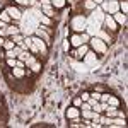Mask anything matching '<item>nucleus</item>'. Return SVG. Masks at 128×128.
<instances>
[{
	"mask_svg": "<svg viewBox=\"0 0 128 128\" xmlns=\"http://www.w3.org/2000/svg\"><path fill=\"white\" fill-rule=\"evenodd\" d=\"M92 2H94L96 5H101V4H102V0H92Z\"/></svg>",
	"mask_w": 128,
	"mask_h": 128,
	"instance_id": "obj_43",
	"label": "nucleus"
},
{
	"mask_svg": "<svg viewBox=\"0 0 128 128\" xmlns=\"http://www.w3.org/2000/svg\"><path fill=\"white\" fill-rule=\"evenodd\" d=\"M80 116L84 120H90L92 116H94V111L89 108V109H80Z\"/></svg>",
	"mask_w": 128,
	"mask_h": 128,
	"instance_id": "obj_20",
	"label": "nucleus"
},
{
	"mask_svg": "<svg viewBox=\"0 0 128 128\" xmlns=\"http://www.w3.org/2000/svg\"><path fill=\"white\" fill-rule=\"evenodd\" d=\"M102 2H108V0H102Z\"/></svg>",
	"mask_w": 128,
	"mask_h": 128,
	"instance_id": "obj_45",
	"label": "nucleus"
},
{
	"mask_svg": "<svg viewBox=\"0 0 128 128\" xmlns=\"http://www.w3.org/2000/svg\"><path fill=\"white\" fill-rule=\"evenodd\" d=\"M14 46H16V43L10 40V38H5V43H4V46H2V48L7 51V50H14Z\"/></svg>",
	"mask_w": 128,
	"mask_h": 128,
	"instance_id": "obj_25",
	"label": "nucleus"
},
{
	"mask_svg": "<svg viewBox=\"0 0 128 128\" xmlns=\"http://www.w3.org/2000/svg\"><path fill=\"white\" fill-rule=\"evenodd\" d=\"M0 20H2V22H7V24L14 22V20H12V17L9 16V12H7V10H2V12H0Z\"/></svg>",
	"mask_w": 128,
	"mask_h": 128,
	"instance_id": "obj_21",
	"label": "nucleus"
},
{
	"mask_svg": "<svg viewBox=\"0 0 128 128\" xmlns=\"http://www.w3.org/2000/svg\"><path fill=\"white\" fill-rule=\"evenodd\" d=\"M79 98L82 99L84 102H86V101H87V99L90 98V92H86V90H84V92H80V96H79Z\"/></svg>",
	"mask_w": 128,
	"mask_h": 128,
	"instance_id": "obj_32",
	"label": "nucleus"
},
{
	"mask_svg": "<svg viewBox=\"0 0 128 128\" xmlns=\"http://www.w3.org/2000/svg\"><path fill=\"white\" fill-rule=\"evenodd\" d=\"M80 40H82V43H89V40H90V36H89L87 32L84 31V32H80Z\"/></svg>",
	"mask_w": 128,
	"mask_h": 128,
	"instance_id": "obj_31",
	"label": "nucleus"
},
{
	"mask_svg": "<svg viewBox=\"0 0 128 128\" xmlns=\"http://www.w3.org/2000/svg\"><path fill=\"white\" fill-rule=\"evenodd\" d=\"M41 10H43V14L48 16V17H53V16H55V9H53L51 5H41Z\"/></svg>",
	"mask_w": 128,
	"mask_h": 128,
	"instance_id": "obj_19",
	"label": "nucleus"
},
{
	"mask_svg": "<svg viewBox=\"0 0 128 128\" xmlns=\"http://www.w3.org/2000/svg\"><path fill=\"white\" fill-rule=\"evenodd\" d=\"M5 65H7V68L17 67V58H5Z\"/></svg>",
	"mask_w": 128,
	"mask_h": 128,
	"instance_id": "obj_29",
	"label": "nucleus"
},
{
	"mask_svg": "<svg viewBox=\"0 0 128 128\" xmlns=\"http://www.w3.org/2000/svg\"><path fill=\"white\" fill-rule=\"evenodd\" d=\"M80 116V109L75 108V106H70L68 109H67V118L68 120H74V118H79Z\"/></svg>",
	"mask_w": 128,
	"mask_h": 128,
	"instance_id": "obj_14",
	"label": "nucleus"
},
{
	"mask_svg": "<svg viewBox=\"0 0 128 128\" xmlns=\"http://www.w3.org/2000/svg\"><path fill=\"white\" fill-rule=\"evenodd\" d=\"M116 113H118V108L109 106V104H108V108L104 109V114H106V116H109V118H114V116H116Z\"/></svg>",
	"mask_w": 128,
	"mask_h": 128,
	"instance_id": "obj_18",
	"label": "nucleus"
},
{
	"mask_svg": "<svg viewBox=\"0 0 128 128\" xmlns=\"http://www.w3.org/2000/svg\"><path fill=\"white\" fill-rule=\"evenodd\" d=\"M74 67H75V70H82V72H84V70H87V67H86V63H82V65H80V63H74Z\"/></svg>",
	"mask_w": 128,
	"mask_h": 128,
	"instance_id": "obj_34",
	"label": "nucleus"
},
{
	"mask_svg": "<svg viewBox=\"0 0 128 128\" xmlns=\"http://www.w3.org/2000/svg\"><path fill=\"white\" fill-rule=\"evenodd\" d=\"M89 50H90V48H89V43H84V44H80L79 48L72 50L70 55H72V58H75V60H82V58H84V55L87 53Z\"/></svg>",
	"mask_w": 128,
	"mask_h": 128,
	"instance_id": "obj_5",
	"label": "nucleus"
},
{
	"mask_svg": "<svg viewBox=\"0 0 128 128\" xmlns=\"http://www.w3.org/2000/svg\"><path fill=\"white\" fill-rule=\"evenodd\" d=\"M89 48L92 50L96 55H102V53H106V50H108V44L104 43L102 40H99L96 36H90V40H89Z\"/></svg>",
	"mask_w": 128,
	"mask_h": 128,
	"instance_id": "obj_2",
	"label": "nucleus"
},
{
	"mask_svg": "<svg viewBox=\"0 0 128 128\" xmlns=\"http://www.w3.org/2000/svg\"><path fill=\"white\" fill-rule=\"evenodd\" d=\"M84 7H86V10H89V12H92V10L96 9L98 5L92 2V0H84Z\"/></svg>",
	"mask_w": 128,
	"mask_h": 128,
	"instance_id": "obj_27",
	"label": "nucleus"
},
{
	"mask_svg": "<svg viewBox=\"0 0 128 128\" xmlns=\"http://www.w3.org/2000/svg\"><path fill=\"white\" fill-rule=\"evenodd\" d=\"M29 68H31V72H32V74H40L41 70H43V63H41L40 60H36V62L31 65Z\"/></svg>",
	"mask_w": 128,
	"mask_h": 128,
	"instance_id": "obj_17",
	"label": "nucleus"
},
{
	"mask_svg": "<svg viewBox=\"0 0 128 128\" xmlns=\"http://www.w3.org/2000/svg\"><path fill=\"white\" fill-rule=\"evenodd\" d=\"M118 5H120V12L128 14V2L126 0H118Z\"/></svg>",
	"mask_w": 128,
	"mask_h": 128,
	"instance_id": "obj_24",
	"label": "nucleus"
},
{
	"mask_svg": "<svg viewBox=\"0 0 128 128\" xmlns=\"http://www.w3.org/2000/svg\"><path fill=\"white\" fill-rule=\"evenodd\" d=\"M102 26H106V29L111 31V32H114V31L118 29V24L114 22V19H113L111 14H106V16H104V22H102Z\"/></svg>",
	"mask_w": 128,
	"mask_h": 128,
	"instance_id": "obj_8",
	"label": "nucleus"
},
{
	"mask_svg": "<svg viewBox=\"0 0 128 128\" xmlns=\"http://www.w3.org/2000/svg\"><path fill=\"white\" fill-rule=\"evenodd\" d=\"M84 63H86V67H92V65L98 63V56H96V53L92 50H89L87 53L84 55Z\"/></svg>",
	"mask_w": 128,
	"mask_h": 128,
	"instance_id": "obj_9",
	"label": "nucleus"
},
{
	"mask_svg": "<svg viewBox=\"0 0 128 128\" xmlns=\"http://www.w3.org/2000/svg\"><path fill=\"white\" fill-rule=\"evenodd\" d=\"M10 40L14 41V43H16V44H22V41H24V34H22V32H19V34H14V36H10Z\"/></svg>",
	"mask_w": 128,
	"mask_h": 128,
	"instance_id": "obj_23",
	"label": "nucleus"
},
{
	"mask_svg": "<svg viewBox=\"0 0 128 128\" xmlns=\"http://www.w3.org/2000/svg\"><path fill=\"white\" fill-rule=\"evenodd\" d=\"M96 38L102 40L104 43H106V44H108V43H111V36H109V31H104L102 28H101V29L96 32Z\"/></svg>",
	"mask_w": 128,
	"mask_h": 128,
	"instance_id": "obj_12",
	"label": "nucleus"
},
{
	"mask_svg": "<svg viewBox=\"0 0 128 128\" xmlns=\"http://www.w3.org/2000/svg\"><path fill=\"white\" fill-rule=\"evenodd\" d=\"M109 92H101V98H99V102H108V99H109Z\"/></svg>",
	"mask_w": 128,
	"mask_h": 128,
	"instance_id": "obj_30",
	"label": "nucleus"
},
{
	"mask_svg": "<svg viewBox=\"0 0 128 128\" xmlns=\"http://www.w3.org/2000/svg\"><path fill=\"white\" fill-rule=\"evenodd\" d=\"M109 126H126V121H125V118H118V116H114V118L111 120V125Z\"/></svg>",
	"mask_w": 128,
	"mask_h": 128,
	"instance_id": "obj_16",
	"label": "nucleus"
},
{
	"mask_svg": "<svg viewBox=\"0 0 128 128\" xmlns=\"http://www.w3.org/2000/svg\"><path fill=\"white\" fill-rule=\"evenodd\" d=\"M116 116H118V118H126V113H125V111H121V109H118Z\"/></svg>",
	"mask_w": 128,
	"mask_h": 128,
	"instance_id": "obj_39",
	"label": "nucleus"
},
{
	"mask_svg": "<svg viewBox=\"0 0 128 128\" xmlns=\"http://www.w3.org/2000/svg\"><path fill=\"white\" fill-rule=\"evenodd\" d=\"M102 26H99L96 20L92 19H87V26H86V32H87L89 36H96V32H98L99 29H101Z\"/></svg>",
	"mask_w": 128,
	"mask_h": 128,
	"instance_id": "obj_7",
	"label": "nucleus"
},
{
	"mask_svg": "<svg viewBox=\"0 0 128 128\" xmlns=\"http://www.w3.org/2000/svg\"><path fill=\"white\" fill-rule=\"evenodd\" d=\"M5 10L9 12V16L12 17V20H20V19H22V14H20V10L17 9V7L9 5V7H5Z\"/></svg>",
	"mask_w": 128,
	"mask_h": 128,
	"instance_id": "obj_10",
	"label": "nucleus"
},
{
	"mask_svg": "<svg viewBox=\"0 0 128 128\" xmlns=\"http://www.w3.org/2000/svg\"><path fill=\"white\" fill-rule=\"evenodd\" d=\"M72 102H74V106H75V108H80V104H82L84 101H82V99L77 96V98H74V101H72Z\"/></svg>",
	"mask_w": 128,
	"mask_h": 128,
	"instance_id": "obj_33",
	"label": "nucleus"
},
{
	"mask_svg": "<svg viewBox=\"0 0 128 128\" xmlns=\"http://www.w3.org/2000/svg\"><path fill=\"white\" fill-rule=\"evenodd\" d=\"M7 31H9V36H14V34H19V32H20V28L9 24V26H7Z\"/></svg>",
	"mask_w": 128,
	"mask_h": 128,
	"instance_id": "obj_26",
	"label": "nucleus"
},
{
	"mask_svg": "<svg viewBox=\"0 0 128 128\" xmlns=\"http://www.w3.org/2000/svg\"><path fill=\"white\" fill-rule=\"evenodd\" d=\"M99 7L104 10L106 14H114V12H118V10H120L118 0H108V2H102Z\"/></svg>",
	"mask_w": 128,
	"mask_h": 128,
	"instance_id": "obj_4",
	"label": "nucleus"
},
{
	"mask_svg": "<svg viewBox=\"0 0 128 128\" xmlns=\"http://www.w3.org/2000/svg\"><path fill=\"white\" fill-rule=\"evenodd\" d=\"M14 4H17V5H29L31 0H14Z\"/></svg>",
	"mask_w": 128,
	"mask_h": 128,
	"instance_id": "obj_35",
	"label": "nucleus"
},
{
	"mask_svg": "<svg viewBox=\"0 0 128 128\" xmlns=\"http://www.w3.org/2000/svg\"><path fill=\"white\" fill-rule=\"evenodd\" d=\"M12 70V75H14V79H24L26 77V68H19V67H14V68H10Z\"/></svg>",
	"mask_w": 128,
	"mask_h": 128,
	"instance_id": "obj_15",
	"label": "nucleus"
},
{
	"mask_svg": "<svg viewBox=\"0 0 128 128\" xmlns=\"http://www.w3.org/2000/svg\"><path fill=\"white\" fill-rule=\"evenodd\" d=\"M113 16V19L114 22L118 24V26H126V14H123V12H114V14H111Z\"/></svg>",
	"mask_w": 128,
	"mask_h": 128,
	"instance_id": "obj_11",
	"label": "nucleus"
},
{
	"mask_svg": "<svg viewBox=\"0 0 128 128\" xmlns=\"http://www.w3.org/2000/svg\"><path fill=\"white\" fill-rule=\"evenodd\" d=\"M40 126H43V128H53V125H46V123H40V125H34V128H40Z\"/></svg>",
	"mask_w": 128,
	"mask_h": 128,
	"instance_id": "obj_40",
	"label": "nucleus"
},
{
	"mask_svg": "<svg viewBox=\"0 0 128 128\" xmlns=\"http://www.w3.org/2000/svg\"><path fill=\"white\" fill-rule=\"evenodd\" d=\"M108 104H109V106H114V108H120V99L116 98V96H109Z\"/></svg>",
	"mask_w": 128,
	"mask_h": 128,
	"instance_id": "obj_28",
	"label": "nucleus"
},
{
	"mask_svg": "<svg viewBox=\"0 0 128 128\" xmlns=\"http://www.w3.org/2000/svg\"><path fill=\"white\" fill-rule=\"evenodd\" d=\"M41 5H51V0H41Z\"/></svg>",
	"mask_w": 128,
	"mask_h": 128,
	"instance_id": "obj_41",
	"label": "nucleus"
},
{
	"mask_svg": "<svg viewBox=\"0 0 128 128\" xmlns=\"http://www.w3.org/2000/svg\"><path fill=\"white\" fill-rule=\"evenodd\" d=\"M90 14H92V16H90V19L92 20H96V22H98L99 26H102V22H104V16H106V12H104V10L101 9V7H96V9L92 10V12H90Z\"/></svg>",
	"mask_w": 128,
	"mask_h": 128,
	"instance_id": "obj_6",
	"label": "nucleus"
},
{
	"mask_svg": "<svg viewBox=\"0 0 128 128\" xmlns=\"http://www.w3.org/2000/svg\"><path fill=\"white\" fill-rule=\"evenodd\" d=\"M7 26H9L7 22H2V20H0V29H4V28H7Z\"/></svg>",
	"mask_w": 128,
	"mask_h": 128,
	"instance_id": "obj_42",
	"label": "nucleus"
},
{
	"mask_svg": "<svg viewBox=\"0 0 128 128\" xmlns=\"http://www.w3.org/2000/svg\"><path fill=\"white\" fill-rule=\"evenodd\" d=\"M31 40H32V44L38 48L40 55L43 56V58H46V56H48V44H46L44 41L41 40V38H38L36 34H34V36H31Z\"/></svg>",
	"mask_w": 128,
	"mask_h": 128,
	"instance_id": "obj_3",
	"label": "nucleus"
},
{
	"mask_svg": "<svg viewBox=\"0 0 128 128\" xmlns=\"http://www.w3.org/2000/svg\"><path fill=\"white\" fill-rule=\"evenodd\" d=\"M92 90H98V92H104V86L102 84H98V86H94Z\"/></svg>",
	"mask_w": 128,
	"mask_h": 128,
	"instance_id": "obj_38",
	"label": "nucleus"
},
{
	"mask_svg": "<svg viewBox=\"0 0 128 128\" xmlns=\"http://www.w3.org/2000/svg\"><path fill=\"white\" fill-rule=\"evenodd\" d=\"M90 98H94L96 101H99V98H101V92H98V90H92V92H90Z\"/></svg>",
	"mask_w": 128,
	"mask_h": 128,
	"instance_id": "obj_36",
	"label": "nucleus"
},
{
	"mask_svg": "<svg viewBox=\"0 0 128 128\" xmlns=\"http://www.w3.org/2000/svg\"><path fill=\"white\" fill-rule=\"evenodd\" d=\"M70 48H72V46H70V41L65 40V41H63V51H68Z\"/></svg>",
	"mask_w": 128,
	"mask_h": 128,
	"instance_id": "obj_37",
	"label": "nucleus"
},
{
	"mask_svg": "<svg viewBox=\"0 0 128 128\" xmlns=\"http://www.w3.org/2000/svg\"><path fill=\"white\" fill-rule=\"evenodd\" d=\"M86 26H87V17L82 16V14L74 16L72 20H70V29L74 31V32H79V34L84 32V31H86Z\"/></svg>",
	"mask_w": 128,
	"mask_h": 128,
	"instance_id": "obj_1",
	"label": "nucleus"
},
{
	"mask_svg": "<svg viewBox=\"0 0 128 128\" xmlns=\"http://www.w3.org/2000/svg\"><path fill=\"white\" fill-rule=\"evenodd\" d=\"M4 43H5V38H0V46H4Z\"/></svg>",
	"mask_w": 128,
	"mask_h": 128,
	"instance_id": "obj_44",
	"label": "nucleus"
},
{
	"mask_svg": "<svg viewBox=\"0 0 128 128\" xmlns=\"http://www.w3.org/2000/svg\"><path fill=\"white\" fill-rule=\"evenodd\" d=\"M67 5V0H51V7L53 9H63Z\"/></svg>",
	"mask_w": 128,
	"mask_h": 128,
	"instance_id": "obj_22",
	"label": "nucleus"
},
{
	"mask_svg": "<svg viewBox=\"0 0 128 128\" xmlns=\"http://www.w3.org/2000/svg\"><path fill=\"white\" fill-rule=\"evenodd\" d=\"M68 41H70V46H74V48H79L80 44H84V43H82V40H80V34H79V32L72 34Z\"/></svg>",
	"mask_w": 128,
	"mask_h": 128,
	"instance_id": "obj_13",
	"label": "nucleus"
}]
</instances>
